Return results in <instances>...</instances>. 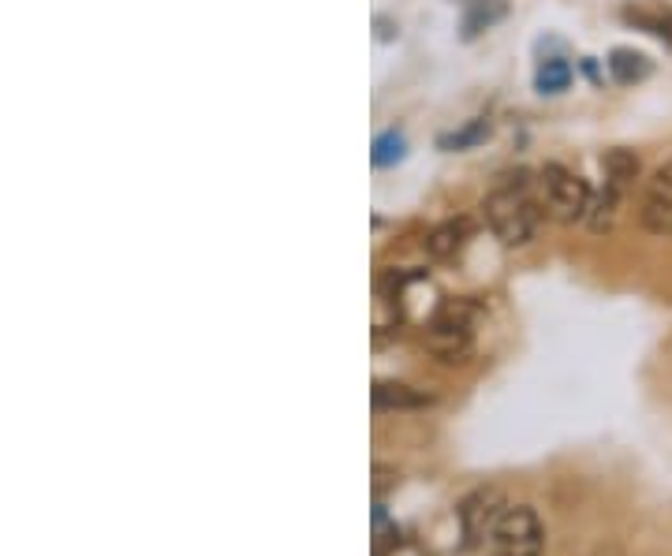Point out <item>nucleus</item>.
<instances>
[{
  "label": "nucleus",
  "mask_w": 672,
  "mask_h": 556,
  "mask_svg": "<svg viewBox=\"0 0 672 556\" xmlns=\"http://www.w3.org/2000/svg\"><path fill=\"white\" fill-rule=\"evenodd\" d=\"M505 12H508V0H471L467 20H463V34H467V38H475V34H483L486 26H494L497 20H505Z\"/></svg>",
  "instance_id": "nucleus-12"
},
{
  "label": "nucleus",
  "mask_w": 672,
  "mask_h": 556,
  "mask_svg": "<svg viewBox=\"0 0 672 556\" xmlns=\"http://www.w3.org/2000/svg\"><path fill=\"white\" fill-rule=\"evenodd\" d=\"M621 198L624 195H616V190H610V187L598 190L594 202H590V213H587L590 232H610V228L616 224V209H621Z\"/></svg>",
  "instance_id": "nucleus-13"
},
{
  "label": "nucleus",
  "mask_w": 672,
  "mask_h": 556,
  "mask_svg": "<svg viewBox=\"0 0 672 556\" xmlns=\"http://www.w3.org/2000/svg\"><path fill=\"white\" fill-rule=\"evenodd\" d=\"M486 224L505 247H523V243L534 240L538 232V206L534 198L526 195L520 184L497 187L494 195L486 198Z\"/></svg>",
  "instance_id": "nucleus-1"
},
{
  "label": "nucleus",
  "mask_w": 672,
  "mask_h": 556,
  "mask_svg": "<svg viewBox=\"0 0 672 556\" xmlns=\"http://www.w3.org/2000/svg\"><path fill=\"white\" fill-rule=\"evenodd\" d=\"M399 542V531L396 523H389L385 516V505H374V556H385V549H393V545Z\"/></svg>",
  "instance_id": "nucleus-16"
},
{
  "label": "nucleus",
  "mask_w": 672,
  "mask_h": 556,
  "mask_svg": "<svg viewBox=\"0 0 672 556\" xmlns=\"http://www.w3.org/2000/svg\"><path fill=\"white\" fill-rule=\"evenodd\" d=\"M602 172H605V187L616 190V195H628L635 179H639V158L632 150H624V146H616V150H605Z\"/></svg>",
  "instance_id": "nucleus-10"
},
{
  "label": "nucleus",
  "mask_w": 672,
  "mask_h": 556,
  "mask_svg": "<svg viewBox=\"0 0 672 556\" xmlns=\"http://www.w3.org/2000/svg\"><path fill=\"white\" fill-rule=\"evenodd\" d=\"M399 486V471L396 467H385V463H374V482H370V489H374V500H381L389 494V489Z\"/></svg>",
  "instance_id": "nucleus-17"
},
{
  "label": "nucleus",
  "mask_w": 672,
  "mask_h": 556,
  "mask_svg": "<svg viewBox=\"0 0 672 556\" xmlns=\"http://www.w3.org/2000/svg\"><path fill=\"white\" fill-rule=\"evenodd\" d=\"M546 545V531H542V519L534 516V508H508L497 523L494 537H489V549L494 556H542Z\"/></svg>",
  "instance_id": "nucleus-4"
},
{
  "label": "nucleus",
  "mask_w": 672,
  "mask_h": 556,
  "mask_svg": "<svg viewBox=\"0 0 672 556\" xmlns=\"http://www.w3.org/2000/svg\"><path fill=\"white\" fill-rule=\"evenodd\" d=\"M605 63H610V76L616 79V83H624V86L642 83V79H647L650 71H653V63H650L647 53H635V49H613Z\"/></svg>",
  "instance_id": "nucleus-11"
},
{
  "label": "nucleus",
  "mask_w": 672,
  "mask_h": 556,
  "mask_svg": "<svg viewBox=\"0 0 672 556\" xmlns=\"http://www.w3.org/2000/svg\"><path fill=\"white\" fill-rule=\"evenodd\" d=\"M538 190H542V206H546L549 217L565 224H576V221H587L590 213V184L579 172H571L565 165H546L538 172Z\"/></svg>",
  "instance_id": "nucleus-3"
},
{
  "label": "nucleus",
  "mask_w": 672,
  "mask_h": 556,
  "mask_svg": "<svg viewBox=\"0 0 672 556\" xmlns=\"http://www.w3.org/2000/svg\"><path fill=\"white\" fill-rule=\"evenodd\" d=\"M370 404H374V412H419V407L430 404V396L404 385V381H374Z\"/></svg>",
  "instance_id": "nucleus-7"
},
{
  "label": "nucleus",
  "mask_w": 672,
  "mask_h": 556,
  "mask_svg": "<svg viewBox=\"0 0 672 556\" xmlns=\"http://www.w3.org/2000/svg\"><path fill=\"white\" fill-rule=\"evenodd\" d=\"M486 135H489V124H486V120H475V124L467 127V131L452 135V139H441V146H456V150H463V146H471V142L486 139Z\"/></svg>",
  "instance_id": "nucleus-18"
},
{
  "label": "nucleus",
  "mask_w": 672,
  "mask_h": 556,
  "mask_svg": "<svg viewBox=\"0 0 672 556\" xmlns=\"http://www.w3.org/2000/svg\"><path fill=\"white\" fill-rule=\"evenodd\" d=\"M624 20L672 45V8L661 4V0H635V4L624 8Z\"/></svg>",
  "instance_id": "nucleus-9"
},
{
  "label": "nucleus",
  "mask_w": 672,
  "mask_h": 556,
  "mask_svg": "<svg viewBox=\"0 0 672 556\" xmlns=\"http://www.w3.org/2000/svg\"><path fill=\"white\" fill-rule=\"evenodd\" d=\"M639 221L650 235H665V240H672V158L647 179Z\"/></svg>",
  "instance_id": "nucleus-6"
},
{
  "label": "nucleus",
  "mask_w": 672,
  "mask_h": 556,
  "mask_svg": "<svg viewBox=\"0 0 672 556\" xmlns=\"http://www.w3.org/2000/svg\"><path fill=\"white\" fill-rule=\"evenodd\" d=\"M467 240H471V221H467V217H452V221L438 224L430 235H426L422 247H426L430 258L449 262V258H456L463 247H467Z\"/></svg>",
  "instance_id": "nucleus-8"
},
{
  "label": "nucleus",
  "mask_w": 672,
  "mask_h": 556,
  "mask_svg": "<svg viewBox=\"0 0 672 556\" xmlns=\"http://www.w3.org/2000/svg\"><path fill=\"white\" fill-rule=\"evenodd\" d=\"M407 158V139L399 131H385L374 139V150H370V161H374L378 169H393L399 161Z\"/></svg>",
  "instance_id": "nucleus-15"
},
{
  "label": "nucleus",
  "mask_w": 672,
  "mask_h": 556,
  "mask_svg": "<svg viewBox=\"0 0 672 556\" xmlns=\"http://www.w3.org/2000/svg\"><path fill=\"white\" fill-rule=\"evenodd\" d=\"M422 344L433 359L441 362H467L471 348H475V336H471V303L463 299H444L438 306V314L430 317V325L422 329Z\"/></svg>",
  "instance_id": "nucleus-2"
},
{
  "label": "nucleus",
  "mask_w": 672,
  "mask_h": 556,
  "mask_svg": "<svg viewBox=\"0 0 672 556\" xmlns=\"http://www.w3.org/2000/svg\"><path fill=\"white\" fill-rule=\"evenodd\" d=\"M505 512H508V505H505V494L497 486H483V489H475V494L463 497L456 516H460V531H463L467 549L486 545L489 537H494L497 523H501Z\"/></svg>",
  "instance_id": "nucleus-5"
},
{
  "label": "nucleus",
  "mask_w": 672,
  "mask_h": 556,
  "mask_svg": "<svg viewBox=\"0 0 672 556\" xmlns=\"http://www.w3.org/2000/svg\"><path fill=\"white\" fill-rule=\"evenodd\" d=\"M534 86L542 90V94H560V90L571 86V63L568 60H542L538 63V76H534Z\"/></svg>",
  "instance_id": "nucleus-14"
}]
</instances>
